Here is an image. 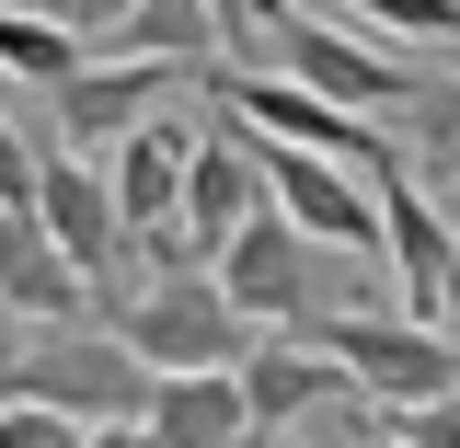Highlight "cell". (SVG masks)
I'll return each mask as SVG.
<instances>
[{
    "mask_svg": "<svg viewBox=\"0 0 460 448\" xmlns=\"http://www.w3.org/2000/svg\"><path fill=\"white\" fill-rule=\"evenodd\" d=\"M299 345H323L357 391L380 402V426H402V414H426V402L460 391V334L449 322H414V311H311L299 322Z\"/></svg>",
    "mask_w": 460,
    "mask_h": 448,
    "instance_id": "obj_1",
    "label": "cell"
},
{
    "mask_svg": "<svg viewBox=\"0 0 460 448\" xmlns=\"http://www.w3.org/2000/svg\"><path fill=\"white\" fill-rule=\"evenodd\" d=\"M115 345H127L150 380H196V368H242L265 334L230 311V287L208 277V265H150V287L115 311Z\"/></svg>",
    "mask_w": 460,
    "mask_h": 448,
    "instance_id": "obj_2",
    "label": "cell"
},
{
    "mask_svg": "<svg viewBox=\"0 0 460 448\" xmlns=\"http://www.w3.org/2000/svg\"><path fill=\"white\" fill-rule=\"evenodd\" d=\"M208 104L230 115V127H253L265 150H311V162H345V172H392V127H368V115L323 104V92H299L288 69H219L208 81Z\"/></svg>",
    "mask_w": 460,
    "mask_h": 448,
    "instance_id": "obj_3",
    "label": "cell"
},
{
    "mask_svg": "<svg viewBox=\"0 0 460 448\" xmlns=\"http://www.w3.org/2000/svg\"><path fill=\"white\" fill-rule=\"evenodd\" d=\"M265 69H288L299 92L368 115V127H402V104H414V69H392L368 35H345L334 12H311V0H277V23H265Z\"/></svg>",
    "mask_w": 460,
    "mask_h": 448,
    "instance_id": "obj_4",
    "label": "cell"
},
{
    "mask_svg": "<svg viewBox=\"0 0 460 448\" xmlns=\"http://www.w3.org/2000/svg\"><path fill=\"white\" fill-rule=\"evenodd\" d=\"M35 219H47V242L81 265V287H93V322H115L127 299H138V242H127V219H115V184L93 150H47V184H35Z\"/></svg>",
    "mask_w": 460,
    "mask_h": 448,
    "instance_id": "obj_5",
    "label": "cell"
},
{
    "mask_svg": "<svg viewBox=\"0 0 460 448\" xmlns=\"http://www.w3.org/2000/svg\"><path fill=\"white\" fill-rule=\"evenodd\" d=\"M265 207H277L265 196V138L208 104V138H196V172H184V230L150 242V265H208L219 277V253L242 242V219H265Z\"/></svg>",
    "mask_w": 460,
    "mask_h": 448,
    "instance_id": "obj_6",
    "label": "cell"
},
{
    "mask_svg": "<svg viewBox=\"0 0 460 448\" xmlns=\"http://www.w3.org/2000/svg\"><path fill=\"white\" fill-rule=\"evenodd\" d=\"M23 402H47L69 426H138L150 414V368L115 345V322H58L23 345Z\"/></svg>",
    "mask_w": 460,
    "mask_h": 448,
    "instance_id": "obj_7",
    "label": "cell"
},
{
    "mask_svg": "<svg viewBox=\"0 0 460 448\" xmlns=\"http://www.w3.org/2000/svg\"><path fill=\"white\" fill-rule=\"evenodd\" d=\"M265 196H277V219L299 230L311 253H380V265H392V219H380L368 172L311 162V150H265Z\"/></svg>",
    "mask_w": 460,
    "mask_h": 448,
    "instance_id": "obj_8",
    "label": "cell"
},
{
    "mask_svg": "<svg viewBox=\"0 0 460 448\" xmlns=\"http://www.w3.org/2000/svg\"><path fill=\"white\" fill-rule=\"evenodd\" d=\"M196 138H208V127H184V115H150V127H127V138L104 150L115 219H127V242H138V253L184 230V172H196Z\"/></svg>",
    "mask_w": 460,
    "mask_h": 448,
    "instance_id": "obj_9",
    "label": "cell"
},
{
    "mask_svg": "<svg viewBox=\"0 0 460 448\" xmlns=\"http://www.w3.org/2000/svg\"><path fill=\"white\" fill-rule=\"evenodd\" d=\"M184 81H219V69H150V57H93L69 92H47L58 104V150H93L104 162L127 127H150L162 115V92H184Z\"/></svg>",
    "mask_w": 460,
    "mask_h": 448,
    "instance_id": "obj_10",
    "label": "cell"
},
{
    "mask_svg": "<svg viewBox=\"0 0 460 448\" xmlns=\"http://www.w3.org/2000/svg\"><path fill=\"white\" fill-rule=\"evenodd\" d=\"M242 402H253V437H299V426H323V414H345V402H368V391L345 380L323 345L265 334L253 356H242ZM368 414H380V402H368Z\"/></svg>",
    "mask_w": 460,
    "mask_h": 448,
    "instance_id": "obj_11",
    "label": "cell"
},
{
    "mask_svg": "<svg viewBox=\"0 0 460 448\" xmlns=\"http://www.w3.org/2000/svg\"><path fill=\"white\" fill-rule=\"evenodd\" d=\"M219 287H230V311H242L253 334H299V322H311V311H299V299H311V242L265 207V219H242V242L219 253Z\"/></svg>",
    "mask_w": 460,
    "mask_h": 448,
    "instance_id": "obj_12",
    "label": "cell"
},
{
    "mask_svg": "<svg viewBox=\"0 0 460 448\" xmlns=\"http://www.w3.org/2000/svg\"><path fill=\"white\" fill-rule=\"evenodd\" d=\"M0 311L12 322H35V334H58V322H81L93 311V287H81V265L47 242V219H23V207H0Z\"/></svg>",
    "mask_w": 460,
    "mask_h": 448,
    "instance_id": "obj_13",
    "label": "cell"
},
{
    "mask_svg": "<svg viewBox=\"0 0 460 448\" xmlns=\"http://www.w3.org/2000/svg\"><path fill=\"white\" fill-rule=\"evenodd\" d=\"M162 448H265L253 437V402H242V368H196V380H150V414H138Z\"/></svg>",
    "mask_w": 460,
    "mask_h": 448,
    "instance_id": "obj_14",
    "label": "cell"
},
{
    "mask_svg": "<svg viewBox=\"0 0 460 448\" xmlns=\"http://www.w3.org/2000/svg\"><path fill=\"white\" fill-rule=\"evenodd\" d=\"M0 69H12V81H35V92H69V81L93 69V47L58 23L47 0H0Z\"/></svg>",
    "mask_w": 460,
    "mask_h": 448,
    "instance_id": "obj_15",
    "label": "cell"
},
{
    "mask_svg": "<svg viewBox=\"0 0 460 448\" xmlns=\"http://www.w3.org/2000/svg\"><path fill=\"white\" fill-rule=\"evenodd\" d=\"M402 150L426 184L460 196V69H414V104H402Z\"/></svg>",
    "mask_w": 460,
    "mask_h": 448,
    "instance_id": "obj_16",
    "label": "cell"
},
{
    "mask_svg": "<svg viewBox=\"0 0 460 448\" xmlns=\"http://www.w3.org/2000/svg\"><path fill=\"white\" fill-rule=\"evenodd\" d=\"M345 12L402 35V47H460V0H345Z\"/></svg>",
    "mask_w": 460,
    "mask_h": 448,
    "instance_id": "obj_17",
    "label": "cell"
},
{
    "mask_svg": "<svg viewBox=\"0 0 460 448\" xmlns=\"http://www.w3.org/2000/svg\"><path fill=\"white\" fill-rule=\"evenodd\" d=\"M208 23H219V57H230V69H265V23H277V0H208Z\"/></svg>",
    "mask_w": 460,
    "mask_h": 448,
    "instance_id": "obj_18",
    "label": "cell"
},
{
    "mask_svg": "<svg viewBox=\"0 0 460 448\" xmlns=\"http://www.w3.org/2000/svg\"><path fill=\"white\" fill-rule=\"evenodd\" d=\"M0 448H93V426H69L47 402H12V414H0Z\"/></svg>",
    "mask_w": 460,
    "mask_h": 448,
    "instance_id": "obj_19",
    "label": "cell"
},
{
    "mask_svg": "<svg viewBox=\"0 0 460 448\" xmlns=\"http://www.w3.org/2000/svg\"><path fill=\"white\" fill-rule=\"evenodd\" d=\"M35 184H47V150H23V138H12V115H0V207H23V219H35Z\"/></svg>",
    "mask_w": 460,
    "mask_h": 448,
    "instance_id": "obj_20",
    "label": "cell"
},
{
    "mask_svg": "<svg viewBox=\"0 0 460 448\" xmlns=\"http://www.w3.org/2000/svg\"><path fill=\"white\" fill-rule=\"evenodd\" d=\"M58 23H69V35H81V47H104L115 23H127V12H138V0H47Z\"/></svg>",
    "mask_w": 460,
    "mask_h": 448,
    "instance_id": "obj_21",
    "label": "cell"
},
{
    "mask_svg": "<svg viewBox=\"0 0 460 448\" xmlns=\"http://www.w3.org/2000/svg\"><path fill=\"white\" fill-rule=\"evenodd\" d=\"M392 437H402V448H460V391H449V402H426V414H402Z\"/></svg>",
    "mask_w": 460,
    "mask_h": 448,
    "instance_id": "obj_22",
    "label": "cell"
},
{
    "mask_svg": "<svg viewBox=\"0 0 460 448\" xmlns=\"http://www.w3.org/2000/svg\"><path fill=\"white\" fill-rule=\"evenodd\" d=\"M93 448H162L150 426H93Z\"/></svg>",
    "mask_w": 460,
    "mask_h": 448,
    "instance_id": "obj_23",
    "label": "cell"
},
{
    "mask_svg": "<svg viewBox=\"0 0 460 448\" xmlns=\"http://www.w3.org/2000/svg\"><path fill=\"white\" fill-rule=\"evenodd\" d=\"M438 322L460 334V242H449V299H438Z\"/></svg>",
    "mask_w": 460,
    "mask_h": 448,
    "instance_id": "obj_24",
    "label": "cell"
},
{
    "mask_svg": "<svg viewBox=\"0 0 460 448\" xmlns=\"http://www.w3.org/2000/svg\"><path fill=\"white\" fill-rule=\"evenodd\" d=\"M368 448H402V437H392V426H380V437H368Z\"/></svg>",
    "mask_w": 460,
    "mask_h": 448,
    "instance_id": "obj_25",
    "label": "cell"
},
{
    "mask_svg": "<svg viewBox=\"0 0 460 448\" xmlns=\"http://www.w3.org/2000/svg\"><path fill=\"white\" fill-rule=\"evenodd\" d=\"M265 448H311V437H265Z\"/></svg>",
    "mask_w": 460,
    "mask_h": 448,
    "instance_id": "obj_26",
    "label": "cell"
},
{
    "mask_svg": "<svg viewBox=\"0 0 460 448\" xmlns=\"http://www.w3.org/2000/svg\"><path fill=\"white\" fill-rule=\"evenodd\" d=\"M311 12H323V0H311Z\"/></svg>",
    "mask_w": 460,
    "mask_h": 448,
    "instance_id": "obj_27",
    "label": "cell"
}]
</instances>
